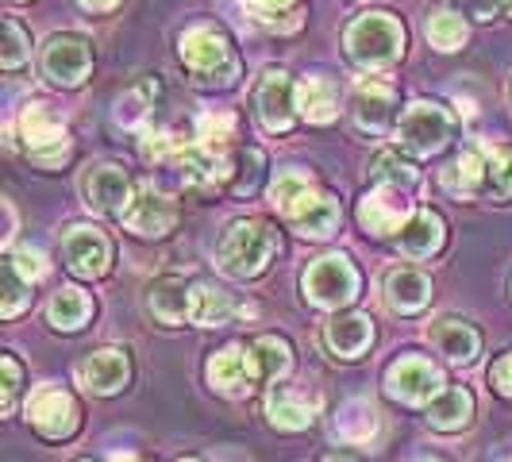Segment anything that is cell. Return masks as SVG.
Returning <instances> with one entry per match:
<instances>
[{
  "label": "cell",
  "mask_w": 512,
  "mask_h": 462,
  "mask_svg": "<svg viewBox=\"0 0 512 462\" xmlns=\"http://www.w3.org/2000/svg\"><path fill=\"white\" fill-rule=\"evenodd\" d=\"M77 4H81L85 12H112L120 0H77Z\"/></svg>",
  "instance_id": "bcb514c9"
},
{
  "label": "cell",
  "mask_w": 512,
  "mask_h": 462,
  "mask_svg": "<svg viewBox=\"0 0 512 462\" xmlns=\"http://www.w3.org/2000/svg\"><path fill=\"white\" fill-rule=\"evenodd\" d=\"M282 212H285V220L293 224V231L305 235V239H328V235L339 228V220H343L339 201H332L328 193H316V189H305V193L289 208H282Z\"/></svg>",
  "instance_id": "4fadbf2b"
},
{
  "label": "cell",
  "mask_w": 512,
  "mask_h": 462,
  "mask_svg": "<svg viewBox=\"0 0 512 462\" xmlns=\"http://www.w3.org/2000/svg\"><path fill=\"white\" fill-rule=\"evenodd\" d=\"M27 416H31V424L47 439H70L77 432L74 397H70L66 389H54V385H43V389L31 397Z\"/></svg>",
  "instance_id": "7c38bea8"
},
{
  "label": "cell",
  "mask_w": 512,
  "mask_h": 462,
  "mask_svg": "<svg viewBox=\"0 0 512 462\" xmlns=\"http://www.w3.org/2000/svg\"><path fill=\"white\" fill-rule=\"evenodd\" d=\"M466 16H478V20H489L497 12H512V0H455Z\"/></svg>",
  "instance_id": "ee69618b"
},
{
  "label": "cell",
  "mask_w": 512,
  "mask_h": 462,
  "mask_svg": "<svg viewBox=\"0 0 512 462\" xmlns=\"http://www.w3.org/2000/svg\"><path fill=\"white\" fill-rule=\"evenodd\" d=\"M27 54H31V47H27V31L16 20H4V47H0V66L4 70H20L27 62Z\"/></svg>",
  "instance_id": "74e56055"
},
{
  "label": "cell",
  "mask_w": 512,
  "mask_h": 462,
  "mask_svg": "<svg viewBox=\"0 0 512 462\" xmlns=\"http://www.w3.org/2000/svg\"><path fill=\"white\" fill-rule=\"evenodd\" d=\"M93 312V301L81 293V289H58L47 305V320L58 332H77Z\"/></svg>",
  "instance_id": "f546056e"
},
{
  "label": "cell",
  "mask_w": 512,
  "mask_h": 462,
  "mask_svg": "<svg viewBox=\"0 0 512 462\" xmlns=\"http://www.w3.org/2000/svg\"><path fill=\"white\" fill-rule=\"evenodd\" d=\"M258 181H262V151L247 147V151L235 154V162H231L228 189L231 193H239V197H251V193L258 189Z\"/></svg>",
  "instance_id": "e575fe53"
},
{
  "label": "cell",
  "mask_w": 512,
  "mask_h": 462,
  "mask_svg": "<svg viewBox=\"0 0 512 462\" xmlns=\"http://www.w3.org/2000/svg\"><path fill=\"white\" fill-rule=\"evenodd\" d=\"M62 255H66V266L74 270L77 278H101L112 262V247L101 231L93 228H70L66 239H62Z\"/></svg>",
  "instance_id": "9a60e30c"
},
{
  "label": "cell",
  "mask_w": 512,
  "mask_h": 462,
  "mask_svg": "<svg viewBox=\"0 0 512 462\" xmlns=\"http://www.w3.org/2000/svg\"><path fill=\"white\" fill-rule=\"evenodd\" d=\"M266 382L262 378V362H258L255 343H228L224 351H216L208 359V385L224 397H247L255 393V385Z\"/></svg>",
  "instance_id": "5b68a950"
},
{
  "label": "cell",
  "mask_w": 512,
  "mask_h": 462,
  "mask_svg": "<svg viewBox=\"0 0 512 462\" xmlns=\"http://www.w3.org/2000/svg\"><path fill=\"white\" fill-rule=\"evenodd\" d=\"M385 389H389V397H397V401H405V405H432L439 393H443V374H439V366H432L428 359L409 355V359L389 366Z\"/></svg>",
  "instance_id": "52a82bcc"
},
{
  "label": "cell",
  "mask_w": 512,
  "mask_h": 462,
  "mask_svg": "<svg viewBox=\"0 0 512 462\" xmlns=\"http://www.w3.org/2000/svg\"><path fill=\"white\" fill-rule=\"evenodd\" d=\"M178 462H197V459H178Z\"/></svg>",
  "instance_id": "f907efd6"
},
{
  "label": "cell",
  "mask_w": 512,
  "mask_h": 462,
  "mask_svg": "<svg viewBox=\"0 0 512 462\" xmlns=\"http://www.w3.org/2000/svg\"><path fill=\"white\" fill-rule=\"evenodd\" d=\"M27 301H31V282L16 270L12 258H4L0 262V316L12 320L16 312H24Z\"/></svg>",
  "instance_id": "4dcf8cb0"
},
{
  "label": "cell",
  "mask_w": 512,
  "mask_h": 462,
  "mask_svg": "<svg viewBox=\"0 0 512 462\" xmlns=\"http://www.w3.org/2000/svg\"><path fill=\"white\" fill-rule=\"evenodd\" d=\"M324 339L339 359H359L362 351L374 343V324H370V316H359V312L332 316L328 328H324Z\"/></svg>",
  "instance_id": "ffe728a7"
},
{
  "label": "cell",
  "mask_w": 512,
  "mask_h": 462,
  "mask_svg": "<svg viewBox=\"0 0 512 462\" xmlns=\"http://www.w3.org/2000/svg\"><path fill=\"white\" fill-rule=\"evenodd\" d=\"M120 220H124L135 235H147V239H151V235H166V231L178 224V205H174L170 197L154 193V189H143Z\"/></svg>",
  "instance_id": "ac0fdd59"
},
{
  "label": "cell",
  "mask_w": 512,
  "mask_h": 462,
  "mask_svg": "<svg viewBox=\"0 0 512 462\" xmlns=\"http://www.w3.org/2000/svg\"><path fill=\"white\" fill-rule=\"evenodd\" d=\"M424 35H428V43H432L436 51H459L470 31H466V20H462L459 12H432Z\"/></svg>",
  "instance_id": "d6a6232c"
},
{
  "label": "cell",
  "mask_w": 512,
  "mask_h": 462,
  "mask_svg": "<svg viewBox=\"0 0 512 462\" xmlns=\"http://www.w3.org/2000/svg\"><path fill=\"white\" fill-rule=\"evenodd\" d=\"M147 308L162 324H181L189 320V308H193V285H185V278H158L147 289Z\"/></svg>",
  "instance_id": "7402d4cb"
},
{
  "label": "cell",
  "mask_w": 512,
  "mask_h": 462,
  "mask_svg": "<svg viewBox=\"0 0 512 462\" xmlns=\"http://www.w3.org/2000/svg\"><path fill=\"white\" fill-rule=\"evenodd\" d=\"M116 124L120 128H128V131H135V128H143L147 124V116H151V93L147 89H131V93H124L120 101H116Z\"/></svg>",
  "instance_id": "8d00e7d4"
},
{
  "label": "cell",
  "mask_w": 512,
  "mask_h": 462,
  "mask_svg": "<svg viewBox=\"0 0 512 462\" xmlns=\"http://www.w3.org/2000/svg\"><path fill=\"white\" fill-rule=\"evenodd\" d=\"M255 351L266 382H278V378H285L293 370V351H289V343H285L282 335H262L255 343Z\"/></svg>",
  "instance_id": "836d02e7"
},
{
  "label": "cell",
  "mask_w": 512,
  "mask_h": 462,
  "mask_svg": "<svg viewBox=\"0 0 512 462\" xmlns=\"http://www.w3.org/2000/svg\"><path fill=\"white\" fill-rule=\"evenodd\" d=\"M274 251H278V231L266 220H239L224 231L216 247V262L231 278H258L270 266Z\"/></svg>",
  "instance_id": "7a4b0ae2"
},
{
  "label": "cell",
  "mask_w": 512,
  "mask_h": 462,
  "mask_svg": "<svg viewBox=\"0 0 512 462\" xmlns=\"http://www.w3.org/2000/svg\"><path fill=\"white\" fill-rule=\"evenodd\" d=\"M489 382H493V389H497V393L512 397V351L505 355V359L493 362V370H489Z\"/></svg>",
  "instance_id": "f6af8a7d"
},
{
  "label": "cell",
  "mask_w": 512,
  "mask_h": 462,
  "mask_svg": "<svg viewBox=\"0 0 512 462\" xmlns=\"http://www.w3.org/2000/svg\"><path fill=\"white\" fill-rule=\"evenodd\" d=\"M77 378L81 385L89 389V393H120L131 378V362L124 351H116V347H104V351H93L89 359L81 362V370H77Z\"/></svg>",
  "instance_id": "e0dca14e"
},
{
  "label": "cell",
  "mask_w": 512,
  "mask_h": 462,
  "mask_svg": "<svg viewBox=\"0 0 512 462\" xmlns=\"http://www.w3.org/2000/svg\"><path fill=\"white\" fill-rule=\"evenodd\" d=\"M397 139H401V147L412 154H436V151H443L447 139H451V116H447L439 104L416 101L409 112L401 116Z\"/></svg>",
  "instance_id": "8992f818"
},
{
  "label": "cell",
  "mask_w": 512,
  "mask_h": 462,
  "mask_svg": "<svg viewBox=\"0 0 512 462\" xmlns=\"http://www.w3.org/2000/svg\"><path fill=\"white\" fill-rule=\"evenodd\" d=\"M305 189H312V178H308L305 170H285V174H278V181L270 185V201L278 208H289Z\"/></svg>",
  "instance_id": "f35d334b"
},
{
  "label": "cell",
  "mask_w": 512,
  "mask_h": 462,
  "mask_svg": "<svg viewBox=\"0 0 512 462\" xmlns=\"http://www.w3.org/2000/svg\"><path fill=\"white\" fill-rule=\"evenodd\" d=\"M243 316H255L251 301H235L228 289L220 285L197 282L193 285V308H189V320L201 324V328H220L231 320H243Z\"/></svg>",
  "instance_id": "5bb4252c"
},
{
  "label": "cell",
  "mask_w": 512,
  "mask_h": 462,
  "mask_svg": "<svg viewBox=\"0 0 512 462\" xmlns=\"http://www.w3.org/2000/svg\"><path fill=\"white\" fill-rule=\"evenodd\" d=\"M131 178L116 166H97L85 178V205L104 212V216H124L131 208Z\"/></svg>",
  "instance_id": "2e32d148"
},
{
  "label": "cell",
  "mask_w": 512,
  "mask_h": 462,
  "mask_svg": "<svg viewBox=\"0 0 512 462\" xmlns=\"http://www.w3.org/2000/svg\"><path fill=\"white\" fill-rule=\"evenodd\" d=\"M20 135H24V147L31 151V158H39L43 166H54L70 154V131H66V124H58L43 104H27L24 108Z\"/></svg>",
  "instance_id": "ba28073f"
},
{
  "label": "cell",
  "mask_w": 512,
  "mask_h": 462,
  "mask_svg": "<svg viewBox=\"0 0 512 462\" xmlns=\"http://www.w3.org/2000/svg\"><path fill=\"white\" fill-rule=\"evenodd\" d=\"M385 301H389L393 312L412 316V312H420V308L432 301V282L420 270H393L385 278Z\"/></svg>",
  "instance_id": "cb8c5ba5"
},
{
  "label": "cell",
  "mask_w": 512,
  "mask_h": 462,
  "mask_svg": "<svg viewBox=\"0 0 512 462\" xmlns=\"http://www.w3.org/2000/svg\"><path fill=\"white\" fill-rule=\"evenodd\" d=\"M397 247L409 258H432L443 247V220L436 212H412V220L397 235Z\"/></svg>",
  "instance_id": "d4e9b609"
},
{
  "label": "cell",
  "mask_w": 512,
  "mask_h": 462,
  "mask_svg": "<svg viewBox=\"0 0 512 462\" xmlns=\"http://www.w3.org/2000/svg\"><path fill=\"white\" fill-rule=\"evenodd\" d=\"M181 62L193 74L197 85L216 89V85H231L239 77V58L231 51V39L212 24H197L181 35L178 43Z\"/></svg>",
  "instance_id": "6da1fadb"
},
{
  "label": "cell",
  "mask_w": 512,
  "mask_h": 462,
  "mask_svg": "<svg viewBox=\"0 0 512 462\" xmlns=\"http://www.w3.org/2000/svg\"><path fill=\"white\" fill-rule=\"evenodd\" d=\"M255 104H258V120H262L266 131L278 135V131L293 128V120H297V89H293L289 74L285 70H266V77L258 81Z\"/></svg>",
  "instance_id": "30bf717a"
},
{
  "label": "cell",
  "mask_w": 512,
  "mask_h": 462,
  "mask_svg": "<svg viewBox=\"0 0 512 462\" xmlns=\"http://www.w3.org/2000/svg\"><path fill=\"white\" fill-rule=\"evenodd\" d=\"M243 4L255 12L262 24H274L278 16H293V12H297V8H293L297 0H243Z\"/></svg>",
  "instance_id": "60d3db41"
},
{
  "label": "cell",
  "mask_w": 512,
  "mask_h": 462,
  "mask_svg": "<svg viewBox=\"0 0 512 462\" xmlns=\"http://www.w3.org/2000/svg\"><path fill=\"white\" fill-rule=\"evenodd\" d=\"M470 416H474V393L470 389H443L436 401L428 405V424L439 428V432H459L470 424Z\"/></svg>",
  "instance_id": "4316f807"
},
{
  "label": "cell",
  "mask_w": 512,
  "mask_h": 462,
  "mask_svg": "<svg viewBox=\"0 0 512 462\" xmlns=\"http://www.w3.org/2000/svg\"><path fill=\"white\" fill-rule=\"evenodd\" d=\"M428 343L436 347L443 359L451 362H474L478 359V351H482V339L478 332L470 328V324H462V320H436L432 328H428Z\"/></svg>",
  "instance_id": "44dd1931"
},
{
  "label": "cell",
  "mask_w": 512,
  "mask_h": 462,
  "mask_svg": "<svg viewBox=\"0 0 512 462\" xmlns=\"http://www.w3.org/2000/svg\"><path fill=\"white\" fill-rule=\"evenodd\" d=\"M301 289H305L308 301L320 308L351 305L359 297V270L351 266L347 255H324L305 270Z\"/></svg>",
  "instance_id": "277c9868"
},
{
  "label": "cell",
  "mask_w": 512,
  "mask_h": 462,
  "mask_svg": "<svg viewBox=\"0 0 512 462\" xmlns=\"http://www.w3.org/2000/svg\"><path fill=\"white\" fill-rule=\"evenodd\" d=\"M416 462H443V459H436V455H424V459H416Z\"/></svg>",
  "instance_id": "c3c4849f"
},
{
  "label": "cell",
  "mask_w": 512,
  "mask_h": 462,
  "mask_svg": "<svg viewBox=\"0 0 512 462\" xmlns=\"http://www.w3.org/2000/svg\"><path fill=\"white\" fill-rule=\"evenodd\" d=\"M297 116H305L308 124H332L339 116V89L328 77H308L305 85H297Z\"/></svg>",
  "instance_id": "484cf974"
},
{
  "label": "cell",
  "mask_w": 512,
  "mask_h": 462,
  "mask_svg": "<svg viewBox=\"0 0 512 462\" xmlns=\"http://www.w3.org/2000/svg\"><path fill=\"white\" fill-rule=\"evenodd\" d=\"M370 174H374V181L378 185H389V189H405L409 193L412 185H416V166L412 162H405L397 151H382L374 154V162H370Z\"/></svg>",
  "instance_id": "1f68e13d"
},
{
  "label": "cell",
  "mask_w": 512,
  "mask_h": 462,
  "mask_svg": "<svg viewBox=\"0 0 512 462\" xmlns=\"http://www.w3.org/2000/svg\"><path fill=\"white\" fill-rule=\"evenodd\" d=\"M0 374H4V412H12L16 393H20V362L12 355H0Z\"/></svg>",
  "instance_id": "7bdbcfd3"
},
{
  "label": "cell",
  "mask_w": 512,
  "mask_h": 462,
  "mask_svg": "<svg viewBox=\"0 0 512 462\" xmlns=\"http://www.w3.org/2000/svg\"><path fill=\"white\" fill-rule=\"evenodd\" d=\"M409 220H412V205H409V197H405V189L378 185L374 193H366L359 201V224L370 231V235H378V239L401 231Z\"/></svg>",
  "instance_id": "8fae6325"
},
{
  "label": "cell",
  "mask_w": 512,
  "mask_h": 462,
  "mask_svg": "<svg viewBox=\"0 0 512 462\" xmlns=\"http://www.w3.org/2000/svg\"><path fill=\"white\" fill-rule=\"evenodd\" d=\"M228 139H235V116L231 112H205V116H197V143L220 151Z\"/></svg>",
  "instance_id": "d590c367"
},
{
  "label": "cell",
  "mask_w": 512,
  "mask_h": 462,
  "mask_svg": "<svg viewBox=\"0 0 512 462\" xmlns=\"http://www.w3.org/2000/svg\"><path fill=\"white\" fill-rule=\"evenodd\" d=\"M486 166L489 158H482L478 151H462L459 158H451L447 162V170H443V189L447 193H455V197H474L478 189H482V181H486Z\"/></svg>",
  "instance_id": "83f0119b"
},
{
  "label": "cell",
  "mask_w": 512,
  "mask_h": 462,
  "mask_svg": "<svg viewBox=\"0 0 512 462\" xmlns=\"http://www.w3.org/2000/svg\"><path fill=\"white\" fill-rule=\"evenodd\" d=\"M112 462H143L139 455H131V451H120V455H112Z\"/></svg>",
  "instance_id": "7dc6e473"
},
{
  "label": "cell",
  "mask_w": 512,
  "mask_h": 462,
  "mask_svg": "<svg viewBox=\"0 0 512 462\" xmlns=\"http://www.w3.org/2000/svg\"><path fill=\"white\" fill-rule=\"evenodd\" d=\"M486 181L497 197H512V151H493L486 166Z\"/></svg>",
  "instance_id": "ab89813d"
},
{
  "label": "cell",
  "mask_w": 512,
  "mask_h": 462,
  "mask_svg": "<svg viewBox=\"0 0 512 462\" xmlns=\"http://www.w3.org/2000/svg\"><path fill=\"white\" fill-rule=\"evenodd\" d=\"M347 43V54L359 62L362 70H389L401 51H405V27L397 24L389 12H370V16H359L355 24L347 27L343 35Z\"/></svg>",
  "instance_id": "3957f363"
},
{
  "label": "cell",
  "mask_w": 512,
  "mask_h": 462,
  "mask_svg": "<svg viewBox=\"0 0 512 462\" xmlns=\"http://www.w3.org/2000/svg\"><path fill=\"white\" fill-rule=\"evenodd\" d=\"M328 462H351V459H328Z\"/></svg>",
  "instance_id": "681fc988"
},
{
  "label": "cell",
  "mask_w": 512,
  "mask_h": 462,
  "mask_svg": "<svg viewBox=\"0 0 512 462\" xmlns=\"http://www.w3.org/2000/svg\"><path fill=\"white\" fill-rule=\"evenodd\" d=\"M12 262H16V270L24 274L27 282H35V278H43L47 274V262H43V255L35 251V247H20V251H12Z\"/></svg>",
  "instance_id": "b9f144b4"
},
{
  "label": "cell",
  "mask_w": 512,
  "mask_h": 462,
  "mask_svg": "<svg viewBox=\"0 0 512 462\" xmlns=\"http://www.w3.org/2000/svg\"><path fill=\"white\" fill-rule=\"evenodd\" d=\"M393 85L385 81H362L355 89V124L359 131H370V135H382L389 124H393Z\"/></svg>",
  "instance_id": "d6986e66"
},
{
  "label": "cell",
  "mask_w": 512,
  "mask_h": 462,
  "mask_svg": "<svg viewBox=\"0 0 512 462\" xmlns=\"http://www.w3.org/2000/svg\"><path fill=\"white\" fill-rule=\"evenodd\" d=\"M266 416L282 432H305L308 424L316 420V401H308L305 393H297L289 385H278L270 393V401H266Z\"/></svg>",
  "instance_id": "603a6c76"
},
{
  "label": "cell",
  "mask_w": 512,
  "mask_h": 462,
  "mask_svg": "<svg viewBox=\"0 0 512 462\" xmlns=\"http://www.w3.org/2000/svg\"><path fill=\"white\" fill-rule=\"evenodd\" d=\"M335 436L343 443H370L378 436V409L370 401H347L335 416Z\"/></svg>",
  "instance_id": "f1b7e54d"
},
{
  "label": "cell",
  "mask_w": 512,
  "mask_h": 462,
  "mask_svg": "<svg viewBox=\"0 0 512 462\" xmlns=\"http://www.w3.org/2000/svg\"><path fill=\"white\" fill-rule=\"evenodd\" d=\"M89 66H93V51H89V39L81 35H54L43 51V74L62 89L81 85Z\"/></svg>",
  "instance_id": "9c48e42d"
}]
</instances>
